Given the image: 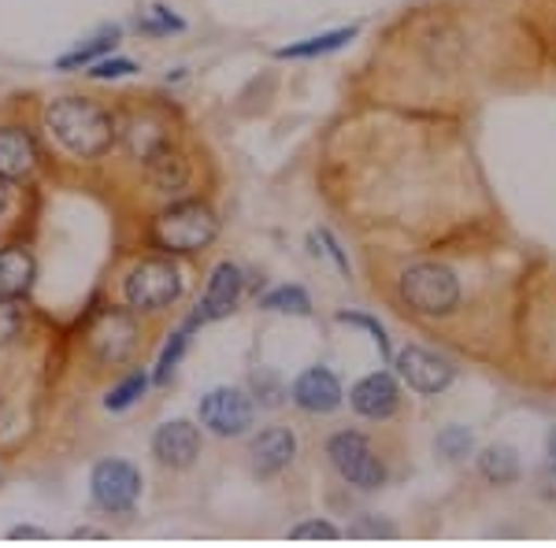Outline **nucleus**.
<instances>
[{
    "label": "nucleus",
    "mask_w": 556,
    "mask_h": 548,
    "mask_svg": "<svg viewBox=\"0 0 556 548\" xmlns=\"http://www.w3.org/2000/svg\"><path fill=\"white\" fill-rule=\"evenodd\" d=\"M45 130L75 160H104L119 141V123L112 107L89 97H60L45 107Z\"/></svg>",
    "instance_id": "obj_1"
},
{
    "label": "nucleus",
    "mask_w": 556,
    "mask_h": 548,
    "mask_svg": "<svg viewBox=\"0 0 556 548\" xmlns=\"http://www.w3.org/2000/svg\"><path fill=\"white\" fill-rule=\"evenodd\" d=\"M215 238H219V215L212 212V204L197 201V196L167 204L149 222V245L164 256L204 253Z\"/></svg>",
    "instance_id": "obj_2"
},
{
    "label": "nucleus",
    "mask_w": 556,
    "mask_h": 548,
    "mask_svg": "<svg viewBox=\"0 0 556 548\" xmlns=\"http://www.w3.org/2000/svg\"><path fill=\"white\" fill-rule=\"evenodd\" d=\"M397 293L416 316L438 319V316H450V311H456V304H460V278L450 267L424 259V264H408L401 271Z\"/></svg>",
    "instance_id": "obj_3"
},
{
    "label": "nucleus",
    "mask_w": 556,
    "mask_h": 548,
    "mask_svg": "<svg viewBox=\"0 0 556 548\" xmlns=\"http://www.w3.org/2000/svg\"><path fill=\"white\" fill-rule=\"evenodd\" d=\"M186 282L182 271L167 256H149L141 264L130 267V275L123 278V301L134 311H164L182 296Z\"/></svg>",
    "instance_id": "obj_4"
},
{
    "label": "nucleus",
    "mask_w": 556,
    "mask_h": 548,
    "mask_svg": "<svg viewBox=\"0 0 556 548\" xmlns=\"http://www.w3.org/2000/svg\"><path fill=\"white\" fill-rule=\"evenodd\" d=\"M327 460L338 471V479L361 493H375L386 485V463L361 430H338L327 442Z\"/></svg>",
    "instance_id": "obj_5"
},
{
    "label": "nucleus",
    "mask_w": 556,
    "mask_h": 548,
    "mask_svg": "<svg viewBox=\"0 0 556 548\" xmlns=\"http://www.w3.org/2000/svg\"><path fill=\"white\" fill-rule=\"evenodd\" d=\"M197 422L215 437H245L256 422L253 393L238 390V385H215L197 404Z\"/></svg>",
    "instance_id": "obj_6"
},
{
    "label": "nucleus",
    "mask_w": 556,
    "mask_h": 548,
    "mask_svg": "<svg viewBox=\"0 0 556 548\" xmlns=\"http://www.w3.org/2000/svg\"><path fill=\"white\" fill-rule=\"evenodd\" d=\"M141 471L130 460H101L89 471V497L108 515H130L141 500Z\"/></svg>",
    "instance_id": "obj_7"
},
{
    "label": "nucleus",
    "mask_w": 556,
    "mask_h": 548,
    "mask_svg": "<svg viewBox=\"0 0 556 548\" xmlns=\"http://www.w3.org/2000/svg\"><path fill=\"white\" fill-rule=\"evenodd\" d=\"M393 371H397V379L408 385L412 393H424V397H438V393H445L456 379V367L453 359L430 353L424 345H405L401 353H393Z\"/></svg>",
    "instance_id": "obj_8"
},
{
    "label": "nucleus",
    "mask_w": 556,
    "mask_h": 548,
    "mask_svg": "<svg viewBox=\"0 0 556 548\" xmlns=\"http://www.w3.org/2000/svg\"><path fill=\"white\" fill-rule=\"evenodd\" d=\"M138 337L141 330L138 319H134V308H104L89 327V353L101 364H123L138 348Z\"/></svg>",
    "instance_id": "obj_9"
},
{
    "label": "nucleus",
    "mask_w": 556,
    "mask_h": 548,
    "mask_svg": "<svg viewBox=\"0 0 556 548\" xmlns=\"http://www.w3.org/2000/svg\"><path fill=\"white\" fill-rule=\"evenodd\" d=\"M149 448H152V456H156L160 467L186 471V467H193L197 456H201V422H190V419L160 422Z\"/></svg>",
    "instance_id": "obj_10"
},
{
    "label": "nucleus",
    "mask_w": 556,
    "mask_h": 548,
    "mask_svg": "<svg viewBox=\"0 0 556 548\" xmlns=\"http://www.w3.org/2000/svg\"><path fill=\"white\" fill-rule=\"evenodd\" d=\"M290 400L301 411H308V416H330V411H338L345 404V390L330 367L316 364V367H304L298 379H293Z\"/></svg>",
    "instance_id": "obj_11"
},
{
    "label": "nucleus",
    "mask_w": 556,
    "mask_h": 548,
    "mask_svg": "<svg viewBox=\"0 0 556 548\" xmlns=\"http://www.w3.org/2000/svg\"><path fill=\"white\" fill-rule=\"evenodd\" d=\"M241 296H245V271L238 264H230V259H219L208 275L201 304H197V316H201V322L227 319L241 304Z\"/></svg>",
    "instance_id": "obj_12"
},
{
    "label": "nucleus",
    "mask_w": 556,
    "mask_h": 548,
    "mask_svg": "<svg viewBox=\"0 0 556 548\" xmlns=\"http://www.w3.org/2000/svg\"><path fill=\"white\" fill-rule=\"evenodd\" d=\"M349 408H353L361 419H371V422H382V419L397 416V408H401L397 379H393L390 371L364 374V379L349 390Z\"/></svg>",
    "instance_id": "obj_13"
},
{
    "label": "nucleus",
    "mask_w": 556,
    "mask_h": 548,
    "mask_svg": "<svg viewBox=\"0 0 556 548\" xmlns=\"http://www.w3.org/2000/svg\"><path fill=\"white\" fill-rule=\"evenodd\" d=\"M298 456V437L290 426H267L249 442V467H253L256 479H275Z\"/></svg>",
    "instance_id": "obj_14"
},
{
    "label": "nucleus",
    "mask_w": 556,
    "mask_h": 548,
    "mask_svg": "<svg viewBox=\"0 0 556 548\" xmlns=\"http://www.w3.org/2000/svg\"><path fill=\"white\" fill-rule=\"evenodd\" d=\"M38 164H41L38 138L26 127H20V123H4L0 127V178L26 182L38 170Z\"/></svg>",
    "instance_id": "obj_15"
},
{
    "label": "nucleus",
    "mask_w": 556,
    "mask_h": 548,
    "mask_svg": "<svg viewBox=\"0 0 556 548\" xmlns=\"http://www.w3.org/2000/svg\"><path fill=\"white\" fill-rule=\"evenodd\" d=\"M34 278H38V264L26 245H0V296H12L23 301L34 290Z\"/></svg>",
    "instance_id": "obj_16"
},
{
    "label": "nucleus",
    "mask_w": 556,
    "mask_h": 548,
    "mask_svg": "<svg viewBox=\"0 0 556 548\" xmlns=\"http://www.w3.org/2000/svg\"><path fill=\"white\" fill-rule=\"evenodd\" d=\"M141 164H146V178L152 182V190H160V193H175L190 182V160H186L172 141L160 145L152 156L141 160Z\"/></svg>",
    "instance_id": "obj_17"
},
{
    "label": "nucleus",
    "mask_w": 556,
    "mask_h": 548,
    "mask_svg": "<svg viewBox=\"0 0 556 548\" xmlns=\"http://www.w3.org/2000/svg\"><path fill=\"white\" fill-rule=\"evenodd\" d=\"M356 34H361V26H338V30L316 34V38L282 44V49H278L275 56L278 60H316V56H330V52L345 49L349 41H356Z\"/></svg>",
    "instance_id": "obj_18"
},
{
    "label": "nucleus",
    "mask_w": 556,
    "mask_h": 548,
    "mask_svg": "<svg viewBox=\"0 0 556 548\" xmlns=\"http://www.w3.org/2000/svg\"><path fill=\"white\" fill-rule=\"evenodd\" d=\"M479 474L490 485H516L519 474H523V463H519V453L513 445H486L479 453Z\"/></svg>",
    "instance_id": "obj_19"
},
{
    "label": "nucleus",
    "mask_w": 556,
    "mask_h": 548,
    "mask_svg": "<svg viewBox=\"0 0 556 548\" xmlns=\"http://www.w3.org/2000/svg\"><path fill=\"white\" fill-rule=\"evenodd\" d=\"M197 327H204V322H201V316L193 311V316L186 319L172 337H167V345L160 348L156 371H152V385H167V382H172V374L178 371V364H182L186 348H190V334H193Z\"/></svg>",
    "instance_id": "obj_20"
},
{
    "label": "nucleus",
    "mask_w": 556,
    "mask_h": 548,
    "mask_svg": "<svg viewBox=\"0 0 556 548\" xmlns=\"http://www.w3.org/2000/svg\"><path fill=\"white\" fill-rule=\"evenodd\" d=\"M119 44V26H112V30H104V34H97V38H89L86 44H78L75 52H67V56H60L56 60V71H78V67H89V64H97V60H104L108 52Z\"/></svg>",
    "instance_id": "obj_21"
},
{
    "label": "nucleus",
    "mask_w": 556,
    "mask_h": 548,
    "mask_svg": "<svg viewBox=\"0 0 556 548\" xmlns=\"http://www.w3.org/2000/svg\"><path fill=\"white\" fill-rule=\"evenodd\" d=\"M264 311H282V316H312V296L304 285H275L271 293L260 296Z\"/></svg>",
    "instance_id": "obj_22"
},
{
    "label": "nucleus",
    "mask_w": 556,
    "mask_h": 548,
    "mask_svg": "<svg viewBox=\"0 0 556 548\" xmlns=\"http://www.w3.org/2000/svg\"><path fill=\"white\" fill-rule=\"evenodd\" d=\"M149 385H152L149 371H130L119 385H112V390H108L104 411H127V408H134V404H138L149 393Z\"/></svg>",
    "instance_id": "obj_23"
},
{
    "label": "nucleus",
    "mask_w": 556,
    "mask_h": 548,
    "mask_svg": "<svg viewBox=\"0 0 556 548\" xmlns=\"http://www.w3.org/2000/svg\"><path fill=\"white\" fill-rule=\"evenodd\" d=\"M434 448L438 456H445V460H468V456L475 453V434L468 426H445L442 434L434 437Z\"/></svg>",
    "instance_id": "obj_24"
},
{
    "label": "nucleus",
    "mask_w": 556,
    "mask_h": 548,
    "mask_svg": "<svg viewBox=\"0 0 556 548\" xmlns=\"http://www.w3.org/2000/svg\"><path fill=\"white\" fill-rule=\"evenodd\" d=\"M338 322H345V327H361L371 334V341L379 345V356L382 364H393V345H390V334H386V327L375 316H367V311H338Z\"/></svg>",
    "instance_id": "obj_25"
},
{
    "label": "nucleus",
    "mask_w": 556,
    "mask_h": 548,
    "mask_svg": "<svg viewBox=\"0 0 556 548\" xmlns=\"http://www.w3.org/2000/svg\"><path fill=\"white\" fill-rule=\"evenodd\" d=\"M138 30L149 34V38H164V34H182L186 20H178V15L167 4H152L149 12L138 20Z\"/></svg>",
    "instance_id": "obj_26"
},
{
    "label": "nucleus",
    "mask_w": 556,
    "mask_h": 548,
    "mask_svg": "<svg viewBox=\"0 0 556 548\" xmlns=\"http://www.w3.org/2000/svg\"><path fill=\"white\" fill-rule=\"evenodd\" d=\"M130 75H138V64L127 56H104L86 67V78H93V82H115V78H130Z\"/></svg>",
    "instance_id": "obj_27"
},
{
    "label": "nucleus",
    "mask_w": 556,
    "mask_h": 548,
    "mask_svg": "<svg viewBox=\"0 0 556 548\" xmlns=\"http://www.w3.org/2000/svg\"><path fill=\"white\" fill-rule=\"evenodd\" d=\"M23 327H26L23 304L12 301V296H0V345H12L23 334Z\"/></svg>",
    "instance_id": "obj_28"
},
{
    "label": "nucleus",
    "mask_w": 556,
    "mask_h": 548,
    "mask_svg": "<svg viewBox=\"0 0 556 548\" xmlns=\"http://www.w3.org/2000/svg\"><path fill=\"white\" fill-rule=\"evenodd\" d=\"M282 397H290V390H286L278 374H271V371H256L253 374V400H260L264 408H278Z\"/></svg>",
    "instance_id": "obj_29"
},
{
    "label": "nucleus",
    "mask_w": 556,
    "mask_h": 548,
    "mask_svg": "<svg viewBox=\"0 0 556 548\" xmlns=\"http://www.w3.org/2000/svg\"><path fill=\"white\" fill-rule=\"evenodd\" d=\"M290 537L293 541H334V537H342V530L330 526L327 519H308V523L293 526Z\"/></svg>",
    "instance_id": "obj_30"
},
{
    "label": "nucleus",
    "mask_w": 556,
    "mask_h": 548,
    "mask_svg": "<svg viewBox=\"0 0 556 548\" xmlns=\"http://www.w3.org/2000/svg\"><path fill=\"white\" fill-rule=\"evenodd\" d=\"M316 241H319V245H323V253H327L330 259H334V267H338V271H342V275H349V256H345L342 241H338L334 233H330L327 227H323V230L316 233Z\"/></svg>",
    "instance_id": "obj_31"
},
{
    "label": "nucleus",
    "mask_w": 556,
    "mask_h": 548,
    "mask_svg": "<svg viewBox=\"0 0 556 548\" xmlns=\"http://www.w3.org/2000/svg\"><path fill=\"white\" fill-rule=\"evenodd\" d=\"M534 489H538V497H542V500L556 505V463L553 460L534 474Z\"/></svg>",
    "instance_id": "obj_32"
},
{
    "label": "nucleus",
    "mask_w": 556,
    "mask_h": 548,
    "mask_svg": "<svg viewBox=\"0 0 556 548\" xmlns=\"http://www.w3.org/2000/svg\"><path fill=\"white\" fill-rule=\"evenodd\" d=\"M12 201H15V182L0 178V219H4V215L12 212Z\"/></svg>",
    "instance_id": "obj_33"
},
{
    "label": "nucleus",
    "mask_w": 556,
    "mask_h": 548,
    "mask_svg": "<svg viewBox=\"0 0 556 548\" xmlns=\"http://www.w3.org/2000/svg\"><path fill=\"white\" fill-rule=\"evenodd\" d=\"M8 537H12V541H23V537H38V541H41L45 534H41V530H34V526H15Z\"/></svg>",
    "instance_id": "obj_34"
},
{
    "label": "nucleus",
    "mask_w": 556,
    "mask_h": 548,
    "mask_svg": "<svg viewBox=\"0 0 556 548\" xmlns=\"http://www.w3.org/2000/svg\"><path fill=\"white\" fill-rule=\"evenodd\" d=\"M545 453H549V460L556 463V426L549 430V437H545Z\"/></svg>",
    "instance_id": "obj_35"
}]
</instances>
